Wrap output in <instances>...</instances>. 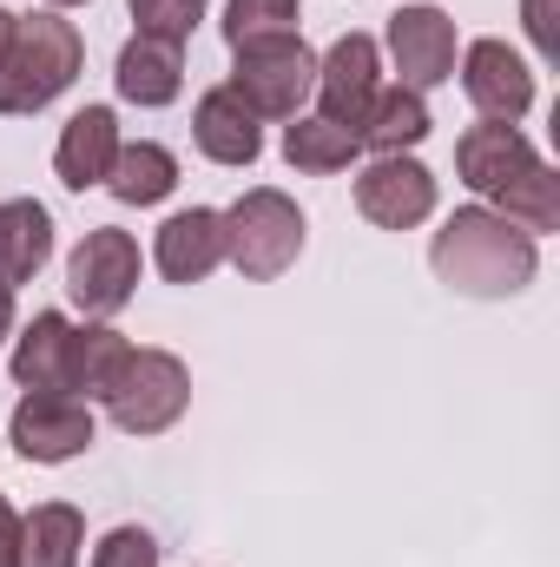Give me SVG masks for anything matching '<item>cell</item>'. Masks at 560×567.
Returning a JSON list of instances; mask_svg holds the SVG:
<instances>
[{
  "label": "cell",
  "mask_w": 560,
  "mask_h": 567,
  "mask_svg": "<svg viewBox=\"0 0 560 567\" xmlns=\"http://www.w3.org/2000/svg\"><path fill=\"white\" fill-rule=\"evenodd\" d=\"M428 265H435V278L448 284V290H462V297H521L535 271H541V245L521 231V225H508L501 212H488V205H462L442 231H435V251H428Z\"/></svg>",
  "instance_id": "obj_1"
},
{
  "label": "cell",
  "mask_w": 560,
  "mask_h": 567,
  "mask_svg": "<svg viewBox=\"0 0 560 567\" xmlns=\"http://www.w3.org/2000/svg\"><path fill=\"white\" fill-rule=\"evenodd\" d=\"M86 66V40L73 20L60 13H13V33L0 47V113L20 120V113H40L53 106Z\"/></svg>",
  "instance_id": "obj_2"
},
{
  "label": "cell",
  "mask_w": 560,
  "mask_h": 567,
  "mask_svg": "<svg viewBox=\"0 0 560 567\" xmlns=\"http://www.w3.org/2000/svg\"><path fill=\"white\" fill-rule=\"evenodd\" d=\"M297 251H303V212L278 185H251L225 212V265H238V278L271 284L297 265Z\"/></svg>",
  "instance_id": "obj_3"
},
{
  "label": "cell",
  "mask_w": 560,
  "mask_h": 567,
  "mask_svg": "<svg viewBox=\"0 0 560 567\" xmlns=\"http://www.w3.org/2000/svg\"><path fill=\"white\" fill-rule=\"evenodd\" d=\"M258 120H297V106L310 100L317 86V53L278 33V40H251V47H231V80H225Z\"/></svg>",
  "instance_id": "obj_4"
},
{
  "label": "cell",
  "mask_w": 560,
  "mask_h": 567,
  "mask_svg": "<svg viewBox=\"0 0 560 567\" xmlns=\"http://www.w3.org/2000/svg\"><path fill=\"white\" fill-rule=\"evenodd\" d=\"M185 403H191V370H185L172 350H133V357H126V377H120L113 396H106L113 423L126 429V435H158V429H172L185 416Z\"/></svg>",
  "instance_id": "obj_5"
},
{
  "label": "cell",
  "mask_w": 560,
  "mask_h": 567,
  "mask_svg": "<svg viewBox=\"0 0 560 567\" xmlns=\"http://www.w3.org/2000/svg\"><path fill=\"white\" fill-rule=\"evenodd\" d=\"M139 290V245L133 231L120 225H93L66 265V297L86 310V317H120Z\"/></svg>",
  "instance_id": "obj_6"
},
{
  "label": "cell",
  "mask_w": 560,
  "mask_h": 567,
  "mask_svg": "<svg viewBox=\"0 0 560 567\" xmlns=\"http://www.w3.org/2000/svg\"><path fill=\"white\" fill-rule=\"evenodd\" d=\"M310 93L323 100V120H330V126L363 133V120H370V106H376V93H383L376 40H370V33H343V40L317 60V86H310Z\"/></svg>",
  "instance_id": "obj_7"
},
{
  "label": "cell",
  "mask_w": 560,
  "mask_h": 567,
  "mask_svg": "<svg viewBox=\"0 0 560 567\" xmlns=\"http://www.w3.org/2000/svg\"><path fill=\"white\" fill-rule=\"evenodd\" d=\"M356 212L376 231H409L435 212V172L416 165L409 152H383L376 165L356 172Z\"/></svg>",
  "instance_id": "obj_8"
},
{
  "label": "cell",
  "mask_w": 560,
  "mask_h": 567,
  "mask_svg": "<svg viewBox=\"0 0 560 567\" xmlns=\"http://www.w3.org/2000/svg\"><path fill=\"white\" fill-rule=\"evenodd\" d=\"M7 442L27 455V462H73L93 449V410L80 396H53V390H27L20 410H13V429Z\"/></svg>",
  "instance_id": "obj_9"
},
{
  "label": "cell",
  "mask_w": 560,
  "mask_h": 567,
  "mask_svg": "<svg viewBox=\"0 0 560 567\" xmlns=\"http://www.w3.org/2000/svg\"><path fill=\"white\" fill-rule=\"evenodd\" d=\"M541 165V152L528 145L521 126H501V120H481V126H468L462 140H455V172H462V185L475 192V198H501L508 185H521L528 172Z\"/></svg>",
  "instance_id": "obj_10"
},
{
  "label": "cell",
  "mask_w": 560,
  "mask_h": 567,
  "mask_svg": "<svg viewBox=\"0 0 560 567\" xmlns=\"http://www.w3.org/2000/svg\"><path fill=\"white\" fill-rule=\"evenodd\" d=\"M462 93H468V106H475L481 120L515 126V120L535 106V73H528V60H521L508 40H475V47L462 53Z\"/></svg>",
  "instance_id": "obj_11"
},
{
  "label": "cell",
  "mask_w": 560,
  "mask_h": 567,
  "mask_svg": "<svg viewBox=\"0 0 560 567\" xmlns=\"http://www.w3.org/2000/svg\"><path fill=\"white\" fill-rule=\"evenodd\" d=\"M390 53H396V86L428 93L442 80H455V20L442 7H403L390 13Z\"/></svg>",
  "instance_id": "obj_12"
},
{
  "label": "cell",
  "mask_w": 560,
  "mask_h": 567,
  "mask_svg": "<svg viewBox=\"0 0 560 567\" xmlns=\"http://www.w3.org/2000/svg\"><path fill=\"white\" fill-rule=\"evenodd\" d=\"M158 278L165 284H205L218 265H225V212L211 205H191V212H172L158 225Z\"/></svg>",
  "instance_id": "obj_13"
},
{
  "label": "cell",
  "mask_w": 560,
  "mask_h": 567,
  "mask_svg": "<svg viewBox=\"0 0 560 567\" xmlns=\"http://www.w3.org/2000/svg\"><path fill=\"white\" fill-rule=\"evenodd\" d=\"M191 140H198V152H205L211 165H258L265 126H258V113H251L231 86H211V93L191 106Z\"/></svg>",
  "instance_id": "obj_14"
},
{
  "label": "cell",
  "mask_w": 560,
  "mask_h": 567,
  "mask_svg": "<svg viewBox=\"0 0 560 567\" xmlns=\"http://www.w3.org/2000/svg\"><path fill=\"white\" fill-rule=\"evenodd\" d=\"M120 145L126 140H120L113 106H86V113H73L66 133H60V145H53V172H60V185H66V192H93V185H106Z\"/></svg>",
  "instance_id": "obj_15"
},
{
  "label": "cell",
  "mask_w": 560,
  "mask_h": 567,
  "mask_svg": "<svg viewBox=\"0 0 560 567\" xmlns=\"http://www.w3.org/2000/svg\"><path fill=\"white\" fill-rule=\"evenodd\" d=\"M13 383H20V390L73 396V323H66L60 310H40V317L13 337Z\"/></svg>",
  "instance_id": "obj_16"
},
{
  "label": "cell",
  "mask_w": 560,
  "mask_h": 567,
  "mask_svg": "<svg viewBox=\"0 0 560 567\" xmlns=\"http://www.w3.org/2000/svg\"><path fill=\"white\" fill-rule=\"evenodd\" d=\"M113 86H120V100H133V106H172V100L185 93V60H178V47L133 33V40L120 47Z\"/></svg>",
  "instance_id": "obj_17"
},
{
  "label": "cell",
  "mask_w": 560,
  "mask_h": 567,
  "mask_svg": "<svg viewBox=\"0 0 560 567\" xmlns=\"http://www.w3.org/2000/svg\"><path fill=\"white\" fill-rule=\"evenodd\" d=\"M46 258H53V218H46V205L7 198L0 205V284L7 290L13 284H33Z\"/></svg>",
  "instance_id": "obj_18"
},
{
  "label": "cell",
  "mask_w": 560,
  "mask_h": 567,
  "mask_svg": "<svg viewBox=\"0 0 560 567\" xmlns=\"http://www.w3.org/2000/svg\"><path fill=\"white\" fill-rule=\"evenodd\" d=\"M80 548H86V522L73 502H46L20 515V567H80Z\"/></svg>",
  "instance_id": "obj_19"
},
{
  "label": "cell",
  "mask_w": 560,
  "mask_h": 567,
  "mask_svg": "<svg viewBox=\"0 0 560 567\" xmlns=\"http://www.w3.org/2000/svg\"><path fill=\"white\" fill-rule=\"evenodd\" d=\"M172 185H178V158L158 140L120 145V158H113V172H106V192H113L120 205H158V198H172Z\"/></svg>",
  "instance_id": "obj_20"
},
{
  "label": "cell",
  "mask_w": 560,
  "mask_h": 567,
  "mask_svg": "<svg viewBox=\"0 0 560 567\" xmlns=\"http://www.w3.org/2000/svg\"><path fill=\"white\" fill-rule=\"evenodd\" d=\"M428 126H435V120H428L422 93H409V86H383L356 140L376 145V158H383V152H409V145H422L428 140Z\"/></svg>",
  "instance_id": "obj_21"
},
{
  "label": "cell",
  "mask_w": 560,
  "mask_h": 567,
  "mask_svg": "<svg viewBox=\"0 0 560 567\" xmlns=\"http://www.w3.org/2000/svg\"><path fill=\"white\" fill-rule=\"evenodd\" d=\"M126 357H133V343H126L113 323H86V330H73V390H86L93 403H106L113 383L126 377Z\"/></svg>",
  "instance_id": "obj_22"
},
{
  "label": "cell",
  "mask_w": 560,
  "mask_h": 567,
  "mask_svg": "<svg viewBox=\"0 0 560 567\" xmlns=\"http://www.w3.org/2000/svg\"><path fill=\"white\" fill-rule=\"evenodd\" d=\"M283 158L297 172H343V165L363 158V145H356V133H343L330 120H290L283 126Z\"/></svg>",
  "instance_id": "obj_23"
},
{
  "label": "cell",
  "mask_w": 560,
  "mask_h": 567,
  "mask_svg": "<svg viewBox=\"0 0 560 567\" xmlns=\"http://www.w3.org/2000/svg\"><path fill=\"white\" fill-rule=\"evenodd\" d=\"M488 212H501L508 225H521L528 238H541V231H560V178L554 165H535L521 185H508Z\"/></svg>",
  "instance_id": "obj_24"
},
{
  "label": "cell",
  "mask_w": 560,
  "mask_h": 567,
  "mask_svg": "<svg viewBox=\"0 0 560 567\" xmlns=\"http://www.w3.org/2000/svg\"><path fill=\"white\" fill-rule=\"evenodd\" d=\"M297 33V0H225V40L251 47V40H278Z\"/></svg>",
  "instance_id": "obj_25"
},
{
  "label": "cell",
  "mask_w": 560,
  "mask_h": 567,
  "mask_svg": "<svg viewBox=\"0 0 560 567\" xmlns=\"http://www.w3.org/2000/svg\"><path fill=\"white\" fill-rule=\"evenodd\" d=\"M133 20H139L145 40L185 47V40H191V27L205 20V0H133Z\"/></svg>",
  "instance_id": "obj_26"
},
{
  "label": "cell",
  "mask_w": 560,
  "mask_h": 567,
  "mask_svg": "<svg viewBox=\"0 0 560 567\" xmlns=\"http://www.w3.org/2000/svg\"><path fill=\"white\" fill-rule=\"evenodd\" d=\"M93 567H158V542L145 528H113L100 548H93Z\"/></svg>",
  "instance_id": "obj_27"
},
{
  "label": "cell",
  "mask_w": 560,
  "mask_h": 567,
  "mask_svg": "<svg viewBox=\"0 0 560 567\" xmlns=\"http://www.w3.org/2000/svg\"><path fill=\"white\" fill-rule=\"evenodd\" d=\"M560 0H521V20H528V40L541 47V60H560V27H554Z\"/></svg>",
  "instance_id": "obj_28"
},
{
  "label": "cell",
  "mask_w": 560,
  "mask_h": 567,
  "mask_svg": "<svg viewBox=\"0 0 560 567\" xmlns=\"http://www.w3.org/2000/svg\"><path fill=\"white\" fill-rule=\"evenodd\" d=\"M0 567H20V515L0 502Z\"/></svg>",
  "instance_id": "obj_29"
},
{
  "label": "cell",
  "mask_w": 560,
  "mask_h": 567,
  "mask_svg": "<svg viewBox=\"0 0 560 567\" xmlns=\"http://www.w3.org/2000/svg\"><path fill=\"white\" fill-rule=\"evenodd\" d=\"M7 337H13V290L0 284V343H7Z\"/></svg>",
  "instance_id": "obj_30"
},
{
  "label": "cell",
  "mask_w": 560,
  "mask_h": 567,
  "mask_svg": "<svg viewBox=\"0 0 560 567\" xmlns=\"http://www.w3.org/2000/svg\"><path fill=\"white\" fill-rule=\"evenodd\" d=\"M7 33H13V13H7V7H0V47H7Z\"/></svg>",
  "instance_id": "obj_31"
},
{
  "label": "cell",
  "mask_w": 560,
  "mask_h": 567,
  "mask_svg": "<svg viewBox=\"0 0 560 567\" xmlns=\"http://www.w3.org/2000/svg\"><path fill=\"white\" fill-rule=\"evenodd\" d=\"M46 7H86V0H46Z\"/></svg>",
  "instance_id": "obj_32"
}]
</instances>
